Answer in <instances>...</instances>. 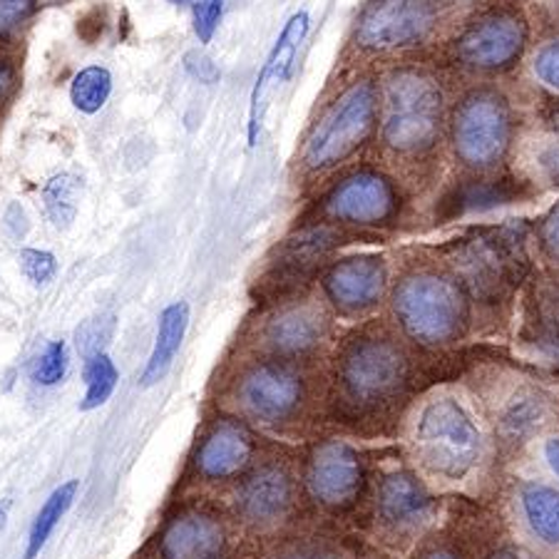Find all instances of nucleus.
<instances>
[{"label": "nucleus", "instance_id": "1", "mask_svg": "<svg viewBox=\"0 0 559 559\" xmlns=\"http://www.w3.org/2000/svg\"><path fill=\"white\" fill-rule=\"evenodd\" d=\"M336 385L341 401L358 413L383 411L411 385V356L383 329H366L338 350Z\"/></svg>", "mask_w": 559, "mask_h": 559}, {"label": "nucleus", "instance_id": "2", "mask_svg": "<svg viewBox=\"0 0 559 559\" xmlns=\"http://www.w3.org/2000/svg\"><path fill=\"white\" fill-rule=\"evenodd\" d=\"M381 140L393 155L423 157L443 134V90L426 70L401 68L385 78Z\"/></svg>", "mask_w": 559, "mask_h": 559}, {"label": "nucleus", "instance_id": "3", "mask_svg": "<svg viewBox=\"0 0 559 559\" xmlns=\"http://www.w3.org/2000/svg\"><path fill=\"white\" fill-rule=\"evenodd\" d=\"M393 316L411 341L438 348L465 336L471 301L453 276L416 269L393 288Z\"/></svg>", "mask_w": 559, "mask_h": 559}, {"label": "nucleus", "instance_id": "4", "mask_svg": "<svg viewBox=\"0 0 559 559\" xmlns=\"http://www.w3.org/2000/svg\"><path fill=\"white\" fill-rule=\"evenodd\" d=\"M453 278L480 301H498L527 274L525 234L515 224L475 229L443 249Z\"/></svg>", "mask_w": 559, "mask_h": 559}, {"label": "nucleus", "instance_id": "5", "mask_svg": "<svg viewBox=\"0 0 559 559\" xmlns=\"http://www.w3.org/2000/svg\"><path fill=\"white\" fill-rule=\"evenodd\" d=\"M381 117V93L371 78L348 85L336 100L329 103L313 128L306 134L301 165L313 175L344 165L371 140Z\"/></svg>", "mask_w": 559, "mask_h": 559}, {"label": "nucleus", "instance_id": "6", "mask_svg": "<svg viewBox=\"0 0 559 559\" xmlns=\"http://www.w3.org/2000/svg\"><path fill=\"white\" fill-rule=\"evenodd\" d=\"M515 122L510 100L495 87L471 90L450 117V142L457 162L473 173H492L508 157Z\"/></svg>", "mask_w": 559, "mask_h": 559}, {"label": "nucleus", "instance_id": "7", "mask_svg": "<svg viewBox=\"0 0 559 559\" xmlns=\"http://www.w3.org/2000/svg\"><path fill=\"white\" fill-rule=\"evenodd\" d=\"M413 443L420 463L445 480H463L483 455L480 428L455 399H436L423 405Z\"/></svg>", "mask_w": 559, "mask_h": 559}, {"label": "nucleus", "instance_id": "8", "mask_svg": "<svg viewBox=\"0 0 559 559\" xmlns=\"http://www.w3.org/2000/svg\"><path fill=\"white\" fill-rule=\"evenodd\" d=\"M530 28L515 5H495L483 11L453 40V60L480 75H502L525 56Z\"/></svg>", "mask_w": 559, "mask_h": 559}, {"label": "nucleus", "instance_id": "9", "mask_svg": "<svg viewBox=\"0 0 559 559\" xmlns=\"http://www.w3.org/2000/svg\"><path fill=\"white\" fill-rule=\"evenodd\" d=\"M438 21V0H368L356 17L350 43L373 56L418 48L436 33Z\"/></svg>", "mask_w": 559, "mask_h": 559}, {"label": "nucleus", "instance_id": "10", "mask_svg": "<svg viewBox=\"0 0 559 559\" xmlns=\"http://www.w3.org/2000/svg\"><path fill=\"white\" fill-rule=\"evenodd\" d=\"M401 192L388 175L364 167L333 185L319 204V214L329 224L358 229L391 227L401 214Z\"/></svg>", "mask_w": 559, "mask_h": 559}, {"label": "nucleus", "instance_id": "11", "mask_svg": "<svg viewBox=\"0 0 559 559\" xmlns=\"http://www.w3.org/2000/svg\"><path fill=\"white\" fill-rule=\"evenodd\" d=\"M366 483L358 450L341 440L316 445L306 465V488L311 498L331 510H346L358 500Z\"/></svg>", "mask_w": 559, "mask_h": 559}, {"label": "nucleus", "instance_id": "12", "mask_svg": "<svg viewBox=\"0 0 559 559\" xmlns=\"http://www.w3.org/2000/svg\"><path fill=\"white\" fill-rule=\"evenodd\" d=\"M304 378L284 360H261L239 383V403L261 423H286L304 403Z\"/></svg>", "mask_w": 559, "mask_h": 559}, {"label": "nucleus", "instance_id": "13", "mask_svg": "<svg viewBox=\"0 0 559 559\" xmlns=\"http://www.w3.org/2000/svg\"><path fill=\"white\" fill-rule=\"evenodd\" d=\"M323 294L338 313L360 316L381 304L388 272L381 257L356 254L331 264L321 278Z\"/></svg>", "mask_w": 559, "mask_h": 559}, {"label": "nucleus", "instance_id": "14", "mask_svg": "<svg viewBox=\"0 0 559 559\" xmlns=\"http://www.w3.org/2000/svg\"><path fill=\"white\" fill-rule=\"evenodd\" d=\"M376 512L385 530L395 535H408L428 525L436 512V502L416 475L399 471L383 477L376 498Z\"/></svg>", "mask_w": 559, "mask_h": 559}, {"label": "nucleus", "instance_id": "15", "mask_svg": "<svg viewBox=\"0 0 559 559\" xmlns=\"http://www.w3.org/2000/svg\"><path fill=\"white\" fill-rule=\"evenodd\" d=\"M254 457V436L239 420L222 418L206 432L197 450V471L206 480H229L247 471Z\"/></svg>", "mask_w": 559, "mask_h": 559}, {"label": "nucleus", "instance_id": "16", "mask_svg": "<svg viewBox=\"0 0 559 559\" xmlns=\"http://www.w3.org/2000/svg\"><path fill=\"white\" fill-rule=\"evenodd\" d=\"M294 504V483L284 467L264 465L241 483L237 495L239 515L254 525H272L286 518Z\"/></svg>", "mask_w": 559, "mask_h": 559}, {"label": "nucleus", "instance_id": "17", "mask_svg": "<svg viewBox=\"0 0 559 559\" xmlns=\"http://www.w3.org/2000/svg\"><path fill=\"white\" fill-rule=\"evenodd\" d=\"M329 333V321L321 309L301 304L288 306L278 311L272 321L266 323L264 338L266 346L274 350L278 358H299L311 354L313 348L321 346V341Z\"/></svg>", "mask_w": 559, "mask_h": 559}, {"label": "nucleus", "instance_id": "18", "mask_svg": "<svg viewBox=\"0 0 559 559\" xmlns=\"http://www.w3.org/2000/svg\"><path fill=\"white\" fill-rule=\"evenodd\" d=\"M224 547V530L219 522L204 512L169 522L159 539V559H216Z\"/></svg>", "mask_w": 559, "mask_h": 559}, {"label": "nucleus", "instance_id": "19", "mask_svg": "<svg viewBox=\"0 0 559 559\" xmlns=\"http://www.w3.org/2000/svg\"><path fill=\"white\" fill-rule=\"evenodd\" d=\"M309 25H311V17L306 11L301 13H294L288 17V23L284 25L282 35H278V40L274 43L272 52H269V58L264 60V68H261L254 90H251V103H249V144L254 147L257 138H259V100H261V93H264V87L269 80H284L288 75V70L294 66V58H296V50H299L301 40L306 38V33H309Z\"/></svg>", "mask_w": 559, "mask_h": 559}, {"label": "nucleus", "instance_id": "20", "mask_svg": "<svg viewBox=\"0 0 559 559\" xmlns=\"http://www.w3.org/2000/svg\"><path fill=\"white\" fill-rule=\"evenodd\" d=\"M525 197V187L512 177H490V179H467L445 194L440 202V216L443 219H455V216L490 212L498 206L518 202Z\"/></svg>", "mask_w": 559, "mask_h": 559}, {"label": "nucleus", "instance_id": "21", "mask_svg": "<svg viewBox=\"0 0 559 559\" xmlns=\"http://www.w3.org/2000/svg\"><path fill=\"white\" fill-rule=\"evenodd\" d=\"M549 416V401L539 388L522 385L502 405L498 418V432L504 443L522 445L545 426Z\"/></svg>", "mask_w": 559, "mask_h": 559}, {"label": "nucleus", "instance_id": "22", "mask_svg": "<svg viewBox=\"0 0 559 559\" xmlns=\"http://www.w3.org/2000/svg\"><path fill=\"white\" fill-rule=\"evenodd\" d=\"M187 326H189V306L185 301L169 304L167 309L159 313L155 346H152L150 360L142 371L144 388L159 383L162 378L169 373V368H173L179 348H182Z\"/></svg>", "mask_w": 559, "mask_h": 559}, {"label": "nucleus", "instance_id": "23", "mask_svg": "<svg viewBox=\"0 0 559 559\" xmlns=\"http://www.w3.org/2000/svg\"><path fill=\"white\" fill-rule=\"evenodd\" d=\"M518 502L532 535L549 547H559V488L539 480L522 483Z\"/></svg>", "mask_w": 559, "mask_h": 559}, {"label": "nucleus", "instance_id": "24", "mask_svg": "<svg viewBox=\"0 0 559 559\" xmlns=\"http://www.w3.org/2000/svg\"><path fill=\"white\" fill-rule=\"evenodd\" d=\"M78 488H80L78 480H68V483H62L60 488L50 492V498L45 500V504L38 512V518L33 520L28 545H25V559H35L40 555V549L45 547V543H48L52 532H56L60 520L68 515L72 502H75Z\"/></svg>", "mask_w": 559, "mask_h": 559}, {"label": "nucleus", "instance_id": "25", "mask_svg": "<svg viewBox=\"0 0 559 559\" xmlns=\"http://www.w3.org/2000/svg\"><path fill=\"white\" fill-rule=\"evenodd\" d=\"M112 93V72L103 66H90L72 78L70 100L80 112H100Z\"/></svg>", "mask_w": 559, "mask_h": 559}, {"label": "nucleus", "instance_id": "26", "mask_svg": "<svg viewBox=\"0 0 559 559\" xmlns=\"http://www.w3.org/2000/svg\"><path fill=\"white\" fill-rule=\"evenodd\" d=\"M85 399L80 403L83 411H95L110 401V395L117 388V366L107 354H97L85 358Z\"/></svg>", "mask_w": 559, "mask_h": 559}, {"label": "nucleus", "instance_id": "27", "mask_svg": "<svg viewBox=\"0 0 559 559\" xmlns=\"http://www.w3.org/2000/svg\"><path fill=\"white\" fill-rule=\"evenodd\" d=\"M78 194H80V185L78 177L72 175H56L43 189V202H45V212H48L50 222L56 227L66 229L72 224L78 214Z\"/></svg>", "mask_w": 559, "mask_h": 559}, {"label": "nucleus", "instance_id": "28", "mask_svg": "<svg viewBox=\"0 0 559 559\" xmlns=\"http://www.w3.org/2000/svg\"><path fill=\"white\" fill-rule=\"evenodd\" d=\"M530 323L539 336L559 341V282H539L530 294Z\"/></svg>", "mask_w": 559, "mask_h": 559}, {"label": "nucleus", "instance_id": "29", "mask_svg": "<svg viewBox=\"0 0 559 559\" xmlns=\"http://www.w3.org/2000/svg\"><path fill=\"white\" fill-rule=\"evenodd\" d=\"M68 373V346L62 341H50L35 360L33 378L40 385H58Z\"/></svg>", "mask_w": 559, "mask_h": 559}, {"label": "nucleus", "instance_id": "30", "mask_svg": "<svg viewBox=\"0 0 559 559\" xmlns=\"http://www.w3.org/2000/svg\"><path fill=\"white\" fill-rule=\"evenodd\" d=\"M112 336V316L107 319H90L78 329V348L83 358L105 354V344Z\"/></svg>", "mask_w": 559, "mask_h": 559}, {"label": "nucleus", "instance_id": "31", "mask_svg": "<svg viewBox=\"0 0 559 559\" xmlns=\"http://www.w3.org/2000/svg\"><path fill=\"white\" fill-rule=\"evenodd\" d=\"M17 259H21V269H23L25 278H28L33 286H45L58 272V261L50 254V251L23 249Z\"/></svg>", "mask_w": 559, "mask_h": 559}, {"label": "nucleus", "instance_id": "32", "mask_svg": "<svg viewBox=\"0 0 559 559\" xmlns=\"http://www.w3.org/2000/svg\"><path fill=\"white\" fill-rule=\"evenodd\" d=\"M194 33L202 45L212 43L216 28H219L224 15V0H194Z\"/></svg>", "mask_w": 559, "mask_h": 559}, {"label": "nucleus", "instance_id": "33", "mask_svg": "<svg viewBox=\"0 0 559 559\" xmlns=\"http://www.w3.org/2000/svg\"><path fill=\"white\" fill-rule=\"evenodd\" d=\"M537 241L545 259L559 269V202L539 219Z\"/></svg>", "mask_w": 559, "mask_h": 559}, {"label": "nucleus", "instance_id": "34", "mask_svg": "<svg viewBox=\"0 0 559 559\" xmlns=\"http://www.w3.org/2000/svg\"><path fill=\"white\" fill-rule=\"evenodd\" d=\"M38 3L35 0H0V38L15 33L25 21H31Z\"/></svg>", "mask_w": 559, "mask_h": 559}, {"label": "nucleus", "instance_id": "35", "mask_svg": "<svg viewBox=\"0 0 559 559\" xmlns=\"http://www.w3.org/2000/svg\"><path fill=\"white\" fill-rule=\"evenodd\" d=\"M535 75L539 83H545L549 90L559 93V40L545 45L535 58Z\"/></svg>", "mask_w": 559, "mask_h": 559}, {"label": "nucleus", "instance_id": "36", "mask_svg": "<svg viewBox=\"0 0 559 559\" xmlns=\"http://www.w3.org/2000/svg\"><path fill=\"white\" fill-rule=\"evenodd\" d=\"M185 68H187L189 75L200 80V83L212 85V83H216V80H219V68L214 66L212 58L202 56L200 50L187 52V58H185Z\"/></svg>", "mask_w": 559, "mask_h": 559}, {"label": "nucleus", "instance_id": "37", "mask_svg": "<svg viewBox=\"0 0 559 559\" xmlns=\"http://www.w3.org/2000/svg\"><path fill=\"white\" fill-rule=\"evenodd\" d=\"M15 83H17L15 68L11 66V62L0 60V107H3L8 100H11Z\"/></svg>", "mask_w": 559, "mask_h": 559}, {"label": "nucleus", "instance_id": "38", "mask_svg": "<svg viewBox=\"0 0 559 559\" xmlns=\"http://www.w3.org/2000/svg\"><path fill=\"white\" fill-rule=\"evenodd\" d=\"M539 167L545 169L549 182L559 187V144H552L539 155Z\"/></svg>", "mask_w": 559, "mask_h": 559}, {"label": "nucleus", "instance_id": "39", "mask_svg": "<svg viewBox=\"0 0 559 559\" xmlns=\"http://www.w3.org/2000/svg\"><path fill=\"white\" fill-rule=\"evenodd\" d=\"M543 120L549 130L559 134V100H549L543 107Z\"/></svg>", "mask_w": 559, "mask_h": 559}, {"label": "nucleus", "instance_id": "40", "mask_svg": "<svg viewBox=\"0 0 559 559\" xmlns=\"http://www.w3.org/2000/svg\"><path fill=\"white\" fill-rule=\"evenodd\" d=\"M545 460L555 471V475H559V438H552L545 443Z\"/></svg>", "mask_w": 559, "mask_h": 559}, {"label": "nucleus", "instance_id": "41", "mask_svg": "<svg viewBox=\"0 0 559 559\" xmlns=\"http://www.w3.org/2000/svg\"><path fill=\"white\" fill-rule=\"evenodd\" d=\"M278 559H338L333 552H323V549H301V552L284 555Z\"/></svg>", "mask_w": 559, "mask_h": 559}, {"label": "nucleus", "instance_id": "42", "mask_svg": "<svg viewBox=\"0 0 559 559\" xmlns=\"http://www.w3.org/2000/svg\"><path fill=\"white\" fill-rule=\"evenodd\" d=\"M488 559H527L525 555L520 552V549H512V547H504V549H498V552L490 555Z\"/></svg>", "mask_w": 559, "mask_h": 559}, {"label": "nucleus", "instance_id": "43", "mask_svg": "<svg viewBox=\"0 0 559 559\" xmlns=\"http://www.w3.org/2000/svg\"><path fill=\"white\" fill-rule=\"evenodd\" d=\"M423 559H457V557L445 552V549H436V552H430V555H426Z\"/></svg>", "mask_w": 559, "mask_h": 559}, {"label": "nucleus", "instance_id": "44", "mask_svg": "<svg viewBox=\"0 0 559 559\" xmlns=\"http://www.w3.org/2000/svg\"><path fill=\"white\" fill-rule=\"evenodd\" d=\"M167 3H173V5H194V0H167Z\"/></svg>", "mask_w": 559, "mask_h": 559}, {"label": "nucleus", "instance_id": "45", "mask_svg": "<svg viewBox=\"0 0 559 559\" xmlns=\"http://www.w3.org/2000/svg\"><path fill=\"white\" fill-rule=\"evenodd\" d=\"M5 518H8L5 504H0V530H3V525H5Z\"/></svg>", "mask_w": 559, "mask_h": 559}]
</instances>
